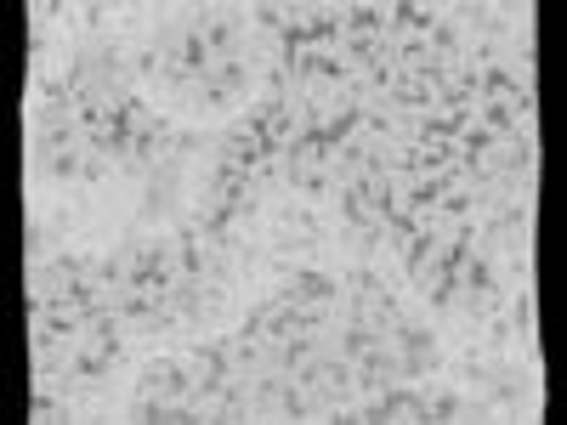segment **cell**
I'll use <instances>...</instances> for the list:
<instances>
[{"label":"cell","mask_w":567,"mask_h":425,"mask_svg":"<svg viewBox=\"0 0 567 425\" xmlns=\"http://www.w3.org/2000/svg\"><path fill=\"white\" fill-rule=\"evenodd\" d=\"M136 392L142 397H187L194 392V374H187L182 352H154L148 363L136 369Z\"/></svg>","instance_id":"6da1fadb"}]
</instances>
